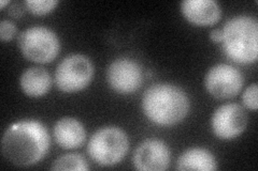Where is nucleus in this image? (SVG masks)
<instances>
[{
	"mask_svg": "<svg viewBox=\"0 0 258 171\" xmlns=\"http://www.w3.org/2000/svg\"><path fill=\"white\" fill-rule=\"evenodd\" d=\"M58 5L57 0H26L27 10L35 15H44L55 9Z\"/></svg>",
	"mask_w": 258,
	"mask_h": 171,
	"instance_id": "nucleus-16",
	"label": "nucleus"
},
{
	"mask_svg": "<svg viewBox=\"0 0 258 171\" xmlns=\"http://www.w3.org/2000/svg\"><path fill=\"white\" fill-rule=\"evenodd\" d=\"M246 125L247 116L244 108L235 103L220 106L211 119L212 131L222 140L235 139L244 132Z\"/></svg>",
	"mask_w": 258,
	"mask_h": 171,
	"instance_id": "nucleus-8",
	"label": "nucleus"
},
{
	"mask_svg": "<svg viewBox=\"0 0 258 171\" xmlns=\"http://www.w3.org/2000/svg\"><path fill=\"white\" fill-rule=\"evenodd\" d=\"M181 11L185 19L198 26L213 25L222 15L221 6L215 0H184Z\"/></svg>",
	"mask_w": 258,
	"mask_h": 171,
	"instance_id": "nucleus-11",
	"label": "nucleus"
},
{
	"mask_svg": "<svg viewBox=\"0 0 258 171\" xmlns=\"http://www.w3.org/2000/svg\"><path fill=\"white\" fill-rule=\"evenodd\" d=\"M18 45L26 59L37 63L53 61L60 48L55 32L44 26H32L23 30L19 36Z\"/></svg>",
	"mask_w": 258,
	"mask_h": 171,
	"instance_id": "nucleus-5",
	"label": "nucleus"
},
{
	"mask_svg": "<svg viewBox=\"0 0 258 171\" xmlns=\"http://www.w3.org/2000/svg\"><path fill=\"white\" fill-rule=\"evenodd\" d=\"M93 75L94 67L90 58L74 54L63 58L56 68L55 84L62 92H78L90 85Z\"/></svg>",
	"mask_w": 258,
	"mask_h": 171,
	"instance_id": "nucleus-6",
	"label": "nucleus"
},
{
	"mask_svg": "<svg viewBox=\"0 0 258 171\" xmlns=\"http://www.w3.org/2000/svg\"><path fill=\"white\" fill-rule=\"evenodd\" d=\"M244 84L242 73L235 67L220 63L208 71L205 86L208 92L216 99H230L236 96Z\"/></svg>",
	"mask_w": 258,
	"mask_h": 171,
	"instance_id": "nucleus-7",
	"label": "nucleus"
},
{
	"mask_svg": "<svg viewBox=\"0 0 258 171\" xmlns=\"http://www.w3.org/2000/svg\"><path fill=\"white\" fill-rule=\"evenodd\" d=\"M50 149V134L41 122L21 120L6 129L2 139L4 157L20 167L35 165Z\"/></svg>",
	"mask_w": 258,
	"mask_h": 171,
	"instance_id": "nucleus-1",
	"label": "nucleus"
},
{
	"mask_svg": "<svg viewBox=\"0 0 258 171\" xmlns=\"http://www.w3.org/2000/svg\"><path fill=\"white\" fill-rule=\"evenodd\" d=\"M257 93H258L257 84H252L251 86H248L245 89V91L243 92V94H242V102H243L246 108L257 110V107H258Z\"/></svg>",
	"mask_w": 258,
	"mask_h": 171,
	"instance_id": "nucleus-17",
	"label": "nucleus"
},
{
	"mask_svg": "<svg viewBox=\"0 0 258 171\" xmlns=\"http://www.w3.org/2000/svg\"><path fill=\"white\" fill-rule=\"evenodd\" d=\"M177 170L214 171L217 161L213 154L204 148H190L184 151L176 161Z\"/></svg>",
	"mask_w": 258,
	"mask_h": 171,
	"instance_id": "nucleus-14",
	"label": "nucleus"
},
{
	"mask_svg": "<svg viewBox=\"0 0 258 171\" xmlns=\"http://www.w3.org/2000/svg\"><path fill=\"white\" fill-rule=\"evenodd\" d=\"M223 50L230 60L240 64L254 63L258 57V22L252 15L241 14L226 21Z\"/></svg>",
	"mask_w": 258,
	"mask_h": 171,
	"instance_id": "nucleus-3",
	"label": "nucleus"
},
{
	"mask_svg": "<svg viewBox=\"0 0 258 171\" xmlns=\"http://www.w3.org/2000/svg\"><path fill=\"white\" fill-rule=\"evenodd\" d=\"M52 170H80L85 171L90 169L86 159L79 154H64L53 162Z\"/></svg>",
	"mask_w": 258,
	"mask_h": 171,
	"instance_id": "nucleus-15",
	"label": "nucleus"
},
{
	"mask_svg": "<svg viewBox=\"0 0 258 171\" xmlns=\"http://www.w3.org/2000/svg\"><path fill=\"white\" fill-rule=\"evenodd\" d=\"M142 109L153 123L171 126L186 118L189 111V99L181 87L158 83L145 90L142 96Z\"/></svg>",
	"mask_w": 258,
	"mask_h": 171,
	"instance_id": "nucleus-2",
	"label": "nucleus"
},
{
	"mask_svg": "<svg viewBox=\"0 0 258 171\" xmlns=\"http://www.w3.org/2000/svg\"><path fill=\"white\" fill-rule=\"evenodd\" d=\"M128 149V137L117 126H104L97 129L87 144L91 158L104 167L118 164L126 156Z\"/></svg>",
	"mask_w": 258,
	"mask_h": 171,
	"instance_id": "nucleus-4",
	"label": "nucleus"
},
{
	"mask_svg": "<svg viewBox=\"0 0 258 171\" xmlns=\"http://www.w3.org/2000/svg\"><path fill=\"white\" fill-rule=\"evenodd\" d=\"M53 134L56 143L66 150L80 148L86 138L83 124L78 119L71 117H64L56 122Z\"/></svg>",
	"mask_w": 258,
	"mask_h": 171,
	"instance_id": "nucleus-12",
	"label": "nucleus"
},
{
	"mask_svg": "<svg viewBox=\"0 0 258 171\" xmlns=\"http://www.w3.org/2000/svg\"><path fill=\"white\" fill-rule=\"evenodd\" d=\"M7 4H9V2H0V7L4 8Z\"/></svg>",
	"mask_w": 258,
	"mask_h": 171,
	"instance_id": "nucleus-20",
	"label": "nucleus"
},
{
	"mask_svg": "<svg viewBox=\"0 0 258 171\" xmlns=\"http://www.w3.org/2000/svg\"><path fill=\"white\" fill-rule=\"evenodd\" d=\"M171 154L166 142L155 138L141 142L136 149L133 161L135 168L141 171H161L170 165Z\"/></svg>",
	"mask_w": 258,
	"mask_h": 171,
	"instance_id": "nucleus-10",
	"label": "nucleus"
},
{
	"mask_svg": "<svg viewBox=\"0 0 258 171\" xmlns=\"http://www.w3.org/2000/svg\"><path fill=\"white\" fill-rule=\"evenodd\" d=\"M107 80L115 92L120 94L133 93L142 85L143 72L136 61L128 58H118L109 66Z\"/></svg>",
	"mask_w": 258,
	"mask_h": 171,
	"instance_id": "nucleus-9",
	"label": "nucleus"
},
{
	"mask_svg": "<svg viewBox=\"0 0 258 171\" xmlns=\"http://www.w3.org/2000/svg\"><path fill=\"white\" fill-rule=\"evenodd\" d=\"M51 75L45 69L32 67L23 72L20 85L23 92L30 97L45 95L51 88Z\"/></svg>",
	"mask_w": 258,
	"mask_h": 171,
	"instance_id": "nucleus-13",
	"label": "nucleus"
},
{
	"mask_svg": "<svg viewBox=\"0 0 258 171\" xmlns=\"http://www.w3.org/2000/svg\"><path fill=\"white\" fill-rule=\"evenodd\" d=\"M16 27L14 23L9 20H3L0 22V38L3 41H10L16 35Z\"/></svg>",
	"mask_w": 258,
	"mask_h": 171,
	"instance_id": "nucleus-18",
	"label": "nucleus"
},
{
	"mask_svg": "<svg viewBox=\"0 0 258 171\" xmlns=\"http://www.w3.org/2000/svg\"><path fill=\"white\" fill-rule=\"evenodd\" d=\"M210 39H211L215 43H221L223 39L222 29H213L211 32H210Z\"/></svg>",
	"mask_w": 258,
	"mask_h": 171,
	"instance_id": "nucleus-19",
	"label": "nucleus"
}]
</instances>
